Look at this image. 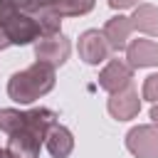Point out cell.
<instances>
[{
    "label": "cell",
    "mask_w": 158,
    "mask_h": 158,
    "mask_svg": "<svg viewBox=\"0 0 158 158\" xmlns=\"http://www.w3.org/2000/svg\"><path fill=\"white\" fill-rule=\"evenodd\" d=\"M10 2L22 12H35L37 10V0H10Z\"/></svg>",
    "instance_id": "obj_18"
},
{
    "label": "cell",
    "mask_w": 158,
    "mask_h": 158,
    "mask_svg": "<svg viewBox=\"0 0 158 158\" xmlns=\"http://www.w3.org/2000/svg\"><path fill=\"white\" fill-rule=\"evenodd\" d=\"M35 17H37V22H40V27H42V35H57V32H62V30H59V27H62V17H57L54 12L37 10Z\"/></svg>",
    "instance_id": "obj_14"
},
{
    "label": "cell",
    "mask_w": 158,
    "mask_h": 158,
    "mask_svg": "<svg viewBox=\"0 0 158 158\" xmlns=\"http://www.w3.org/2000/svg\"><path fill=\"white\" fill-rule=\"evenodd\" d=\"M126 62L133 69L158 67V42L153 40H131L126 47Z\"/></svg>",
    "instance_id": "obj_9"
},
{
    "label": "cell",
    "mask_w": 158,
    "mask_h": 158,
    "mask_svg": "<svg viewBox=\"0 0 158 158\" xmlns=\"http://www.w3.org/2000/svg\"><path fill=\"white\" fill-rule=\"evenodd\" d=\"M126 151L133 158H158V126L141 123L126 133Z\"/></svg>",
    "instance_id": "obj_4"
},
{
    "label": "cell",
    "mask_w": 158,
    "mask_h": 158,
    "mask_svg": "<svg viewBox=\"0 0 158 158\" xmlns=\"http://www.w3.org/2000/svg\"><path fill=\"white\" fill-rule=\"evenodd\" d=\"M131 22H133V30H138V32H143L148 37H158V7L156 5L138 2L133 7Z\"/></svg>",
    "instance_id": "obj_13"
},
{
    "label": "cell",
    "mask_w": 158,
    "mask_h": 158,
    "mask_svg": "<svg viewBox=\"0 0 158 158\" xmlns=\"http://www.w3.org/2000/svg\"><path fill=\"white\" fill-rule=\"evenodd\" d=\"M44 146H47L52 158H69L72 151H74V136H72V131L67 126L57 123V126L49 128V133L44 138Z\"/></svg>",
    "instance_id": "obj_12"
},
{
    "label": "cell",
    "mask_w": 158,
    "mask_h": 158,
    "mask_svg": "<svg viewBox=\"0 0 158 158\" xmlns=\"http://www.w3.org/2000/svg\"><path fill=\"white\" fill-rule=\"evenodd\" d=\"M141 99H146V101H151V104H158V74H151V77L143 79Z\"/></svg>",
    "instance_id": "obj_15"
},
{
    "label": "cell",
    "mask_w": 158,
    "mask_h": 158,
    "mask_svg": "<svg viewBox=\"0 0 158 158\" xmlns=\"http://www.w3.org/2000/svg\"><path fill=\"white\" fill-rule=\"evenodd\" d=\"M101 32H104L111 52H126L131 32H133V22H131V17H126V15L118 12V15H114V17L106 20V25H104Z\"/></svg>",
    "instance_id": "obj_8"
},
{
    "label": "cell",
    "mask_w": 158,
    "mask_h": 158,
    "mask_svg": "<svg viewBox=\"0 0 158 158\" xmlns=\"http://www.w3.org/2000/svg\"><path fill=\"white\" fill-rule=\"evenodd\" d=\"M17 12V7L10 2V0H0V27H5V22Z\"/></svg>",
    "instance_id": "obj_16"
},
{
    "label": "cell",
    "mask_w": 158,
    "mask_h": 158,
    "mask_svg": "<svg viewBox=\"0 0 158 158\" xmlns=\"http://www.w3.org/2000/svg\"><path fill=\"white\" fill-rule=\"evenodd\" d=\"M106 111H109L111 118H116V121H131V118H136L138 111H141L138 89H136L133 84H128L126 89H121V91H116V94H109Z\"/></svg>",
    "instance_id": "obj_6"
},
{
    "label": "cell",
    "mask_w": 158,
    "mask_h": 158,
    "mask_svg": "<svg viewBox=\"0 0 158 158\" xmlns=\"http://www.w3.org/2000/svg\"><path fill=\"white\" fill-rule=\"evenodd\" d=\"M7 47H10V40H7V35H5V30L0 27V52H2V49H7Z\"/></svg>",
    "instance_id": "obj_19"
},
{
    "label": "cell",
    "mask_w": 158,
    "mask_h": 158,
    "mask_svg": "<svg viewBox=\"0 0 158 158\" xmlns=\"http://www.w3.org/2000/svg\"><path fill=\"white\" fill-rule=\"evenodd\" d=\"M54 81H57L54 67H49L44 62H35V64L15 72L7 79V96L15 104L27 106V104H35L37 99H42L44 94H49L54 89Z\"/></svg>",
    "instance_id": "obj_1"
},
{
    "label": "cell",
    "mask_w": 158,
    "mask_h": 158,
    "mask_svg": "<svg viewBox=\"0 0 158 158\" xmlns=\"http://www.w3.org/2000/svg\"><path fill=\"white\" fill-rule=\"evenodd\" d=\"M128 84H133V67L123 59H109L99 72V86L109 94H116Z\"/></svg>",
    "instance_id": "obj_7"
},
{
    "label": "cell",
    "mask_w": 158,
    "mask_h": 158,
    "mask_svg": "<svg viewBox=\"0 0 158 158\" xmlns=\"http://www.w3.org/2000/svg\"><path fill=\"white\" fill-rule=\"evenodd\" d=\"M0 158H12V156H10V153H7L5 148H2V151H0Z\"/></svg>",
    "instance_id": "obj_21"
},
{
    "label": "cell",
    "mask_w": 158,
    "mask_h": 158,
    "mask_svg": "<svg viewBox=\"0 0 158 158\" xmlns=\"http://www.w3.org/2000/svg\"><path fill=\"white\" fill-rule=\"evenodd\" d=\"M96 0H37V10H44V12H54L57 17H81V15H89L94 10ZM35 10V12H37ZM32 12V15H35Z\"/></svg>",
    "instance_id": "obj_10"
},
{
    "label": "cell",
    "mask_w": 158,
    "mask_h": 158,
    "mask_svg": "<svg viewBox=\"0 0 158 158\" xmlns=\"http://www.w3.org/2000/svg\"><path fill=\"white\" fill-rule=\"evenodd\" d=\"M151 121L158 126V104H153V106H151Z\"/></svg>",
    "instance_id": "obj_20"
},
{
    "label": "cell",
    "mask_w": 158,
    "mask_h": 158,
    "mask_svg": "<svg viewBox=\"0 0 158 158\" xmlns=\"http://www.w3.org/2000/svg\"><path fill=\"white\" fill-rule=\"evenodd\" d=\"M111 10H131L138 5V0H106Z\"/></svg>",
    "instance_id": "obj_17"
},
{
    "label": "cell",
    "mask_w": 158,
    "mask_h": 158,
    "mask_svg": "<svg viewBox=\"0 0 158 158\" xmlns=\"http://www.w3.org/2000/svg\"><path fill=\"white\" fill-rule=\"evenodd\" d=\"M42 143H44L42 138L20 131V133L7 136V146H5V151H7L12 158H40V148H42Z\"/></svg>",
    "instance_id": "obj_11"
},
{
    "label": "cell",
    "mask_w": 158,
    "mask_h": 158,
    "mask_svg": "<svg viewBox=\"0 0 158 158\" xmlns=\"http://www.w3.org/2000/svg\"><path fill=\"white\" fill-rule=\"evenodd\" d=\"M77 52L89 67H99V64L109 62V57H111V47H109L104 32H99V30H84L79 35Z\"/></svg>",
    "instance_id": "obj_5"
},
{
    "label": "cell",
    "mask_w": 158,
    "mask_h": 158,
    "mask_svg": "<svg viewBox=\"0 0 158 158\" xmlns=\"http://www.w3.org/2000/svg\"><path fill=\"white\" fill-rule=\"evenodd\" d=\"M32 47H35V59L44 62V64H49L54 69L62 67L69 59V54H72V42L62 32H57V35H42Z\"/></svg>",
    "instance_id": "obj_3"
},
{
    "label": "cell",
    "mask_w": 158,
    "mask_h": 158,
    "mask_svg": "<svg viewBox=\"0 0 158 158\" xmlns=\"http://www.w3.org/2000/svg\"><path fill=\"white\" fill-rule=\"evenodd\" d=\"M5 35L10 40V47H25V44H35L42 37V27L37 22V17L32 12H22L17 10L7 22H5Z\"/></svg>",
    "instance_id": "obj_2"
},
{
    "label": "cell",
    "mask_w": 158,
    "mask_h": 158,
    "mask_svg": "<svg viewBox=\"0 0 158 158\" xmlns=\"http://www.w3.org/2000/svg\"><path fill=\"white\" fill-rule=\"evenodd\" d=\"M0 151H2V148H0Z\"/></svg>",
    "instance_id": "obj_22"
}]
</instances>
